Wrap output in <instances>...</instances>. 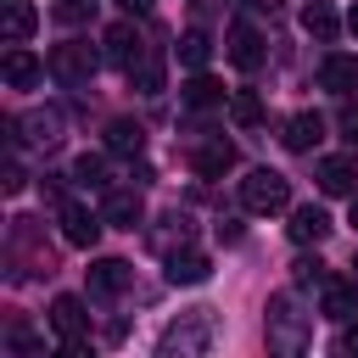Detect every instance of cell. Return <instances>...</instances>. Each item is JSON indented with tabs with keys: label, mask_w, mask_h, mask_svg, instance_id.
<instances>
[{
	"label": "cell",
	"mask_w": 358,
	"mask_h": 358,
	"mask_svg": "<svg viewBox=\"0 0 358 358\" xmlns=\"http://www.w3.org/2000/svg\"><path fill=\"white\" fill-rule=\"evenodd\" d=\"M285 201H291V179H285V173L252 168V173L241 179V207H246V213H280Z\"/></svg>",
	"instance_id": "cell-1"
},
{
	"label": "cell",
	"mask_w": 358,
	"mask_h": 358,
	"mask_svg": "<svg viewBox=\"0 0 358 358\" xmlns=\"http://www.w3.org/2000/svg\"><path fill=\"white\" fill-rule=\"evenodd\" d=\"M213 347V308H190L162 330V352H207Z\"/></svg>",
	"instance_id": "cell-2"
},
{
	"label": "cell",
	"mask_w": 358,
	"mask_h": 358,
	"mask_svg": "<svg viewBox=\"0 0 358 358\" xmlns=\"http://www.w3.org/2000/svg\"><path fill=\"white\" fill-rule=\"evenodd\" d=\"M95 67H101V56H95V45H84V39H67V45L50 50V73L67 78V84H90Z\"/></svg>",
	"instance_id": "cell-3"
},
{
	"label": "cell",
	"mask_w": 358,
	"mask_h": 358,
	"mask_svg": "<svg viewBox=\"0 0 358 358\" xmlns=\"http://www.w3.org/2000/svg\"><path fill=\"white\" fill-rule=\"evenodd\" d=\"M268 341H274L280 352H302L308 330H302V319L291 313V296H274V302H268Z\"/></svg>",
	"instance_id": "cell-4"
},
{
	"label": "cell",
	"mask_w": 358,
	"mask_h": 358,
	"mask_svg": "<svg viewBox=\"0 0 358 358\" xmlns=\"http://www.w3.org/2000/svg\"><path fill=\"white\" fill-rule=\"evenodd\" d=\"M101 213H90L84 201H62V235H67V246H95L101 241Z\"/></svg>",
	"instance_id": "cell-5"
},
{
	"label": "cell",
	"mask_w": 358,
	"mask_h": 358,
	"mask_svg": "<svg viewBox=\"0 0 358 358\" xmlns=\"http://www.w3.org/2000/svg\"><path fill=\"white\" fill-rule=\"evenodd\" d=\"M319 291H324V296H319V313H324V319H336V324H352V319H358V285H352V280H336V274H330Z\"/></svg>",
	"instance_id": "cell-6"
},
{
	"label": "cell",
	"mask_w": 358,
	"mask_h": 358,
	"mask_svg": "<svg viewBox=\"0 0 358 358\" xmlns=\"http://www.w3.org/2000/svg\"><path fill=\"white\" fill-rule=\"evenodd\" d=\"M224 50H229V62H235L241 73H252V67L263 62V34H257L252 22H235V28L224 34Z\"/></svg>",
	"instance_id": "cell-7"
},
{
	"label": "cell",
	"mask_w": 358,
	"mask_h": 358,
	"mask_svg": "<svg viewBox=\"0 0 358 358\" xmlns=\"http://www.w3.org/2000/svg\"><path fill=\"white\" fill-rule=\"evenodd\" d=\"M319 190L324 196H358V157H324L319 162Z\"/></svg>",
	"instance_id": "cell-8"
},
{
	"label": "cell",
	"mask_w": 358,
	"mask_h": 358,
	"mask_svg": "<svg viewBox=\"0 0 358 358\" xmlns=\"http://www.w3.org/2000/svg\"><path fill=\"white\" fill-rule=\"evenodd\" d=\"M0 73H6V84H11V90H34V84L45 78L39 56H34V50H22V45H11V50L0 56Z\"/></svg>",
	"instance_id": "cell-9"
},
{
	"label": "cell",
	"mask_w": 358,
	"mask_h": 358,
	"mask_svg": "<svg viewBox=\"0 0 358 358\" xmlns=\"http://www.w3.org/2000/svg\"><path fill=\"white\" fill-rule=\"evenodd\" d=\"M106 56H112L123 73H129V67L145 56V39L134 34V22H112V28H106Z\"/></svg>",
	"instance_id": "cell-10"
},
{
	"label": "cell",
	"mask_w": 358,
	"mask_h": 358,
	"mask_svg": "<svg viewBox=\"0 0 358 358\" xmlns=\"http://www.w3.org/2000/svg\"><path fill=\"white\" fill-rule=\"evenodd\" d=\"M129 280H134V268L123 257H101L90 268V296H117V291H129Z\"/></svg>",
	"instance_id": "cell-11"
},
{
	"label": "cell",
	"mask_w": 358,
	"mask_h": 358,
	"mask_svg": "<svg viewBox=\"0 0 358 358\" xmlns=\"http://www.w3.org/2000/svg\"><path fill=\"white\" fill-rule=\"evenodd\" d=\"M50 324H56V336H62V341H84L90 313H84V302H78V296H56V302H50Z\"/></svg>",
	"instance_id": "cell-12"
},
{
	"label": "cell",
	"mask_w": 358,
	"mask_h": 358,
	"mask_svg": "<svg viewBox=\"0 0 358 358\" xmlns=\"http://www.w3.org/2000/svg\"><path fill=\"white\" fill-rule=\"evenodd\" d=\"M280 140H285L291 151H313V145L324 140V117H319V112H296V117H285Z\"/></svg>",
	"instance_id": "cell-13"
},
{
	"label": "cell",
	"mask_w": 358,
	"mask_h": 358,
	"mask_svg": "<svg viewBox=\"0 0 358 358\" xmlns=\"http://www.w3.org/2000/svg\"><path fill=\"white\" fill-rule=\"evenodd\" d=\"M324 235H330V213H324V207L308 201V207L291 213V241H296V246H319Z\"/></svg>",
	"instance_id": "cell-14"
},
{
	"label": "cell",
	"mask_w": 358,
	"mask_h": 358,
	"mask_svg": "<svg viewBox=\"0 0 358 358\" xmlns=\"http://www.w3.org/2000/svg\"><path fill=\"white\" fill-rule=\"evenodd\" d=\"M319 84L330 95H352L358 90V56H324L319 62Z\"/></svg>",
	"instance_id": "cell-15"
},
{
	"label": "cell",
	"mask_w": 358,
	"mask_h": 358,
	"mask_svg": "<svg viewBox=\"0 0 358 358\" xmlns=\"http://www.w3.org/2000/svg\"><path fill=\"white\" fill-rule=\"evenodd\" d=\"M190 168H196L201 179H218L224 168H235V145H229V140H207V145L190 151Z\"/></svg>",
	"instance_id": "cell-16"
},
{
	"label": "cell",
	"mask_w": 358,
	"mask_h": 358,
	"mask_svg": "<svg viewBox=\"0 0 358 358\" xmlns=\"http://www.w3.org/2000/svg\"><path fill=\"white\" fill-rule=\"evenodd\" d=\"M34 28H39V11H34L28 0H6V11H0V34H6V45H22Z\"/></svg>",
	"instance_id": "cell-17"
},
{
	"label": "cell",
	"mask_w": 358,
	"mask_h": 358,
	"mask_svg": "<svg viewBox=\"0 0 358 358\" xmlns=\"http://www.w3.org/2000/svg\"><path fill=\"white\" fill-rule=\"evenodd\" d=\"M101 218H106L112 229H134V224H140V196H134V190H106Z\"/></svg>",
	"instance_id": "cell-18"
},
{
	"label": "cell",
	"mask_w": 358,
	"mask_h": 358,
	"mask_svg": "<svg viewBox=\"0 0 358 358\" xmlns=\"http://www.w3.org/2000/svg\"><path fill=\"white\" fill-rule=\"evenodd\" d=\"M213 274V263L201 252H168V285H201Z\"/></svg>",
	"instance_id": "cell-19"
},
{
	"label": "cell",
	"mask_w": 358,
	"mask_h": 358,
	"mask_svg": "<svg viewBox=\"0 0 358 358\" xmlns=\"http://www.w3.org/2000/svg\"><path fill=\"white\" fill-rule=\"evenodd\" d=\"M140 145H145V129H140L134 117H112V123H106V151H117V157H140Z\"/></svg>",
	"instance_id": "cell-20"
},
{
	"label": "cell",
	"mask_w": 358,
	"mask_h": 358,
	"mask_svg": "<svg viewBox=\"0 0 358 358\" xmlns=\"http://www.w3.org/2000/svg\"><path fill=\"white\" fill-rule=\"evenodd\" d=\"M302 28H308L313 39H324V45H330V39L341 34V22H336L330 0H308V6H302Z\"/></svg>",
	"instance_id": "cell-21"
},
{
	"label": "cell",
	"mask_w": 358,
	"mask_h": 358,
	"mask_svg": "<svg viewBox=\"0 0 358 358\" xmlns=\"http://www.w3.org/2000/svg\"><path fill=\"white\" fill-rule=\"evenodd\" d=\"M17 129H28L22 134L28 145H56L62 140V117L56 112H28V117H17Z\"/></svg>",
	"instance_id": "cell-22"
},
{
	"label": "cell",
	"mask_w": 358,
	"mask_h": 358,
	"mask_svg": "<svg viewBox=\"0 0 358 358\" xmlns=\"http://www.w3.org/2000/svg\"><path fill=\"white\" fill-rule=\"evenodd\" d=\"M218 101H224V84H218L213 73H196V78L185 84V106L201 112V106H218Z\"/></svg>",
	"instance_id": "cell-23"
},
{
	"label": "cell",
	"mask_w": 358,
	"mask_h": 358,
	"mask_svg": "<svg viewBox=\"0 0 358 358\" xmlns=\"http://www.w3.org/2000/svg\"><path fill=\"white\" fill-rule=\"evenodd\" d=\"M129 84H134L140 95H157V90H162V62H157V56L145 50V56H140V62L129 67Z\"/></svg>",
	"instance_id": "cell-24"
},
{
	"label": "cell",
	"mask_w": 358,
	"mask_h": 358,
	"mask_svg": "<svg viewBox=\"0 0 358 358\" xmlns=\"http://www.w3.org/2000/svg\"><path fill=\"white\" fill-rule=\"evenodd\" d=\"M207 56H213V39H207V34H201V28H190V34H185V39H179V62H185V67H196V73H201V67H207Z\"/></svg>",
	"instance_id": "cell-25"
},
{
	"label": "cell",
	"mask_w": 358,
	"mask_h": 358,
	"mask_svg": "<svg viewBox=\"0 0 358 358\" xmlns=\"http://www.w3.org/2000/svg\"><path fill=\"white\" fill-rule=\"evenodd\" d=\"M229 117H235L241 129H252V123H263V101H257L252 90H235V95H229Z\"/></svg>",
	"instance_id": "cell-26"
},
{
	"label": "cell",
	"mask_w": 358,
	"mask_h": 358,
	"mask_svg": "<svg viewBox=\"0 0 358 358\" xmlns=\"http://www.w3.org/2000/svg\"><path fill=\"white\" fill-rule=\"evenodd\" d=\"M73 185L106 190V162H101V157H78V162H73Z\"/></svg>",
	"instance_id": "cell-27"
},
{
	"label": "cell",
	"mask_w": 358,
	"mask_h": 358,
	"mask_svg": "<svg viewBox=\"0 0 358 358\" xmlns=\"http://www.w3.org/2000/svg\"><path fill=\"white\" fill-rule=\"evenodd\" d=\"M291 280H296V285H324L330 274H324L319 257H296V263H291Z\"/></svg>",
	"instance_id": "cell-28"
},
{
	"label": "cell",
	"mask_w": 358,
	"mask_h": 358,
	"mask_svg": "<svg viewBox=\"0 0 358 358\" xmlns=\"http://www.w3.org/2000/svg\"><path fill=\"white\" fill-rule=\"evenodd\" d=\"M90 17H95V0H56V22L73 28V22H90Z\"/></svg>",
	"instance_id": "cell-29"
},
{
	"label": "cell",
	"mask_w": 358,
	"mask_h": 358,
	"mask_svg": "<svg viewBox=\"0 0 358 358\" xmlns=\"http://www.w3.org/2000/svg\"><path fill=\"white\" fill-rule=\"evenodd\" d=\"M341 140H347V145L358 151V106H352V101L341 106Z\"/></svg>",
	"instance_id": "cell-30"
},
{
	"label": "cell",
	"mask_w": 358,
	"mask_h": 358,
	"mask_svg": "<svg viewBox=\"0 0 358 358\" xmlns=\"http://www.w3.org/2000/svg\"><path fill=\"white\" fill-rule=\"evenodd\" d=\"M22 185H28V179H22V168H17V162H11V168H6V196H17V190H22Z\"/></svg>",
	"instance_id": "cell-31"
},
{
	"label": "cell",
	"mask_w": 358,
	"mask_h": 358,
	"mask_svg": "<svg viewBox=\"0 0 358 358\" xmlns=\"http://www.w3.org/2000/svg\"><path fill=\"white\" fill-rule=\"evenodd\" d=\"M336 347H341V352H358V330H347V336H341Z\"/></svg>",
	"instance_id": "cell-32"
},
{
	"label": "cell",
	"mask_w": 358,
	"mask_h": 358,
	"mask_svg": "<svg viewBox=\"0 0 358 358\" xmlns=\"http://www.w3.org/2000/svg\"><path fill=\"white\" fill-rule=\"evenodd\" d=\"M347 28H352V34H358V0H352V11H347Z\"/></svg>",
	"instance_id": "cell-33"
},
{
	"label": "cell",
	"mask_w": 358,
	"mask_h": 358,
	"mask_svg": "<svg viewBox=\"0 0 358 358\" xmlns=\"http://www.w3.org/2000/svg\"><path fill=\"white\" fill-rule=\"evenodd\" d=\"M352 229H358V196H352Z\"/></svg>",
	"instance_id": "cell-34"
}]
</instances>
